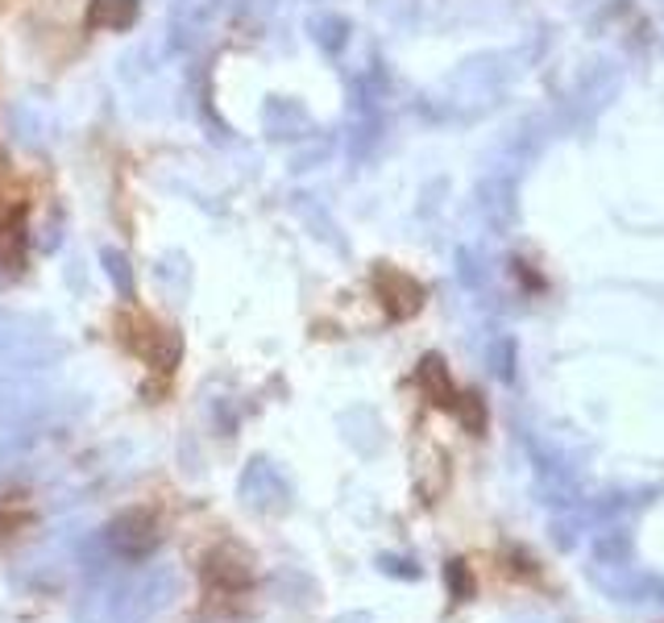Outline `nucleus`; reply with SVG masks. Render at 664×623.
<instances>
[{
	"mask_svg": "<svg viewBox=\"0 0 664 623\" xmlns=\"http://www.w3.org/2000/svg\"><path fill=\"white\" fill-rule=\"evenodd\" d=\"M254 590V561L238 545H217L204 561V599L208 603H233Z\"/></svg>",
	"mask_w": 664,
	"mask_h": 623,
	"instance_id": "1",
	"label": "nucleus"
},
{
	"mask_svg": "<svg viewBox=\"0 0 664 623\" xmlns=\"http://www.w3.org/2000/svg\"><path fill=\"white\" fill-rule=\"evenodd\" d=\"M120 341L134 349L150 370H167L171 374L175 362H179V337L171 329H162L158 320H150V316H134L125 325V332H120Z\"/></svg>",
	"mask_w": 664,
	"mask_h": 623,
	"instance_id": "2",
	"label": "nucleus"
},
{
	"mask_svg": "<svg viewBox=\"0 0 664 623\" xmlns=\"http://www.w3.org/2000/svg\"><path fill=\"white\" fill-rule=\"evenodd\" d=\"M375 292L378 299H382L387 316H394V320H408V316H415L420 304H424V287L411 275H403V271H394V266L375 271Z\"/></svg>",
	"mask_w": 664,
	"mask_h": 623,
	"instance_id": "3",
	"label": "nucleus"
},
{
	"mask_svg": "<svg viewBox=\"0 0 664 623\" xmlns=\"http://www.w3.org/2000/svg\"><path fill=\"white\" fill-rule=\"evenodd\" d=\"M25 258V212L13 208L0 221V271H18Z\"/></svg>",
	"mask_w": 664,
	"mask_h": 623,
	"instance_id": "4",
	"label": "nucleus"
},
{
	"mask_svg": "<svg viewBox=\"0 0 664 623\" xmlns=\"http://www.w3.org/2000/svg\"><path fill=\"white\" fill-rule=\"evenodd\" d=\"M134 18H137L134 0H92V13H87L92 25H113V30L129 25Z\"/></svg>",
	"mask_w": 664,
	"mask_h": 623,
	"instance_id": "5",
	"label": "nucleus"
}]
</instances>
